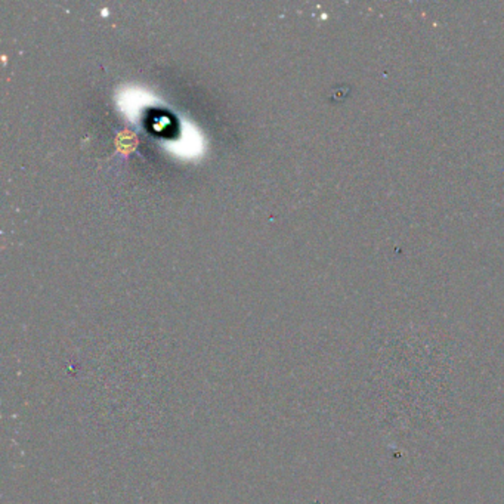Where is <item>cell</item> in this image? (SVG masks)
Instances as JSON below:
<instances>
[{
    "label": "cell",
    "mask_w": 504,
    "mask_h": 504,
    "mask_svg": "<svg viewBox=\"0 0 504 504\" xmlns=\"http://www.w3.org/2000/svg\"><path fill=\"white\" fill-rule=\"evenodd\" d=\"M173 126V120L170 115L164 114V112H157L154 114L153 117V129L155 132H164L167 129H170Z\"/></svg>",
    "instance_id": "obj_2"
},
{
    "label": "cell",
    "mask_w": 504,
    "mask_h": 504,
    "mask_svg": "<svg viewBox=\"0 0 504 504\" xmlns=\"http://www.w3.org/2000/svg\"><path fill=\"white\" fill-rule=\"evenodd\" d=\"M138 138L136 135L131 131H123L117 135V148L123 154H128L136 147Z\"/></svg>",
    "instance_id": "obj_1"
}]
</instances>
